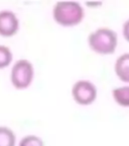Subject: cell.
<instances>
[{
    "label": "cell",
    "mask_w": 129,
    "mask_h": 146,
    "mask_svg": "<svg viewBox=\"0 0 129 146\" xmlns=\"http://www.w3.org/2000/svg\"><path fill=\"white\" fill-rule=\"evenodd\" d=\"M85 15L84 5L77 0H60L52 8V19L64 27H77L84 21Z\"/></svg>",
    "instance_id": "obj_1"
},
{
    "label": "cell",
    "mask_w": 129,
    "mask_h": 146,
    "mask_svg": "<svg viewBox=\"0 0 129 146\" xmlns=\"http://www.w3.org/2000/svg\"><path fill=\"white\" fill-rule=\"evenodd\" d=\"M118 43V33L109 27H96L87 36L89 49L99 55L113 54L117 49Z\"/></svg>",
    "instance_id": "obj_2"
},
{
    "label": "cell",
    "mask_w": 129,
    "mask_h": 146,
    "mask_svg": "<svg viewBox=\"0 0 129 146\" xmlns=\"http://www.w3.org/2000/svg\"><path fill=\"white\" fill-rule=\"evenodd\" d=\"M35 77V68L30 60L19 58L10 66L9 80L15 89L24 90L33 83Z\"/></svg>",
    "instance_id": "obj_3"
},
{
    "label": "cell",
    "mask_w": 129,
    "mask_h": 146,
    "mask_svg": "<svg viewBox=\"0 0 129 146\" xmlns=\"http://www.w3.org/2000/svg\"><path fill=\"white\" fill-rule=\"evenodd\" d=\"M98 87L95 82L87 78L77 79L71 87L72 98L80 106H90L98 98Z\"/></svg>",
    "instance_id": "obj_4"
},
{
    "label": "cell",
    "mask_w": 129,
    "mask_h": 146,
    "mask_svg": "<svg viewBox=\"0 0 129 146\" xmlns=\"http://www.w3.org/2000/svg\"><path fill=\"white\" fill-rule=\"evenodd\" d=\"M20 29V19L13 10L8 8L0 9V36L11 38Z\"/></svg>",
    "instance_id": "obj_5"
},
{
    "label": "cell",
    "mask_w": 129,
    "mask_h": 146,
    "mask_svg": "<svg viewBox=\"0 0 129 146\" xmlns=\"http://www.w3.org/2000/svg\"><path fill=\"white\" fill-rule=\"evenodd\" d=\"M114 72L124 84H129V52L120 54L114 61Z\"/></svg>",
    "instance_id": "obj_6"
},
{
    "label": "cell",
    "mask_w": 129,
    "mask_h": 146,
    "mask_svg": "<svg viewBox=\"0 0 129 146\" xmlns=\"http://www.w3.org/2000/svg\"><path fill=\"white\" fill-rule=\"evenodd\" d=\"M111 96L119 107L129 108V84L118 85L112 88Z\"/></svg>",
    "instance_id": "obj_7"
},
{
    "label": "cell",
    "mask_w": 129,
    "mask_h": 146,
    "mask_svg": "<svg viewBox=\"0 0 129 146\" xmlns=\"http://www.w3.org/2000/svg\"><path fill=\"white\" fill-rule=\"evenodd\" d=\"M0 146H17V137L12 128L0 125Z\"/></svg>",
    "instance_id": "obj_8"
},
{
    "label": "cell",
    "mask_w": 129,
    "mask_h": 146,
    "mask_svg": "<svg viewBox=\"0 0 129 146\" xmlns=\"http://www.w3.org/2000/svg\"><path fill=\"white\" fill-rule=\"evenodd\" d=\"M14 54L10 47L4 44H0V70L10 67L13 63Z\"/></svg>",
    "instance_id": "obj_9"
},
{
    "label": "cell",
    "mask_w": 129,
    "mask_h": 146,
    "mask_svg": "<svg viewBox=\"0 0 129 146\" xmlns=\"http://www.w3.org/2000/svg\"><path fill=\"white\" fill-rule=\"evenodd\" d=\"M17 146H45V142L39 135L26 134L19 139Z\"/></svg>",
    "instance_id": "obj_10"
},
{
    "label": "cell",
    "mask_w": 129,
    "mask_h": 146,
    "mask_svg": "<svg viewBox=\"0 0 129 146\" xmlns=\"http://www.w3.org/2000/svg\"><path fill=\"white\" fill-rule=\"evenodd\" d=\"M121 33L122 36L125 40L129 43V17L126 18L122 23V27H121Z\"/></svg>",
    "instance_id": "obj_11"
},
{
    "label": "cell",
    "mask_w": 129,
    "mask_h": 146,
    "mask_svg": "<svg viewBox=\"0 0 129 146\" xmlns=\"http://www.w3.org/2000/svg\"><path fill=\"white\" fill-rule=\"evenodd\" d=\"M88 6H99V5H102L101 1H90V2L86 3Z\"/></svg>",
    "instance_id": "obj_12"
}]
</instances>
